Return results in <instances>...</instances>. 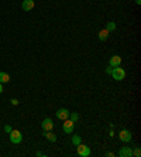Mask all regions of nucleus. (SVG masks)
Returning a JSON list of instances; mask_svg holds the SVG:
<instances>
[{
    "label": "nucleus",
    "mask_w": 141,
    "mask_h": 157,
    "mask_svg": "<svg viewBox=\"0 0 141 157\" xmlns=\"http://www.w3.org/2000/svg\"><path fill=\"white\" fill-rule=\"evenodd\" d=\"M112 77L116 81H123L126 78V71L123 68H120V67H116V68L112 70Z\"/></svg>",
    "instance_id": "obj_1"
},
{
    "label": "nucleus",
    "mask_w": 141,
    "mask_h": 157,
    "mask_svg": "<svg viewBox=\"0 0 141 157\" xmlns=\"http://www.w3.org/2000/svg\"><path fill=\"white\" fill-rule=\"evenodd\" d=\"M9 136H10V142L14 143V144L21 143V140H23V135L20 130H11L10 133H9Z\"/></svg>",
    "instance_id": "obj_2"
},
{
    "label": "nucleus",
    "mask_w": 141,
    "mask_h": 157,
    "mask_svg": "<svg viewBox=\"0 0 141 157\" xmlns=\"http://www.w3.org/2000/svg\"><path fill=\"white\" fill-rule=\"evenodd\" d=\"M76 151H78V154H79L80 157H87V156H91V149L87 146H85V144H78L76 146Z\"/></svg>",
    "instance_id": "obj_3"
},
{
    "label": "nucleus",
    "mask_w": 141,
    "mask_h": 157,
    "mask_svg": "<svg viewBox=\"0 0 141 157\" xmlns=\"http://www.w3.org/2000/svg\"><path fill=\"white\" fill-rule=\"evenodd\" d=\"M73 128H75V123H73L71 119H65L64 121V124H62V129H64V132L65 133H68V135H71L73 132Z\"/></svg>",
    "instance_id": "obj_4"
},
{
    "label": "nucleus",
    "mask_w": 141,
    "mask_h": 157,
    "mask_svg": "<svg viewBox=\"0 0 141 157\" xmlns=\"http://www.w3.org/2000/svg\"><path fill=\"white\" fill-rule=\"evenodd\" d=\"M120 140L124 143H128L131 140V137H133V135H131L130 130H127V129H123V130H120V135H119Z\"/></svg>",
    "instance_id": "obj_5"
},
{
    "label": "nucleus",
    "mask_w": 141,
    "mask_h": 157,
    "mask_svg": "<svg viewBox=\"0 0 141 157\" xmlns=\"http://www.w3.org/2000/svg\"><path fill=\"white\" fill-rule=\"evenodd\" d=\"M41 128H43L44 132L52 130V129H54V122L51 121L50 117H45V119L43 121V124H41Z\"/></svg>",
    "instance_id": "obj_6"
},
{
    "label": "nucleus",
    "mask_w": 141,
    "mask_h": 157,
    "mask_svg": "<svg viewBox=\"0 0 141 157\" xmlns=\"http://www.w3.org/2000/svg\"><path fill=\"white\" fill-rule=\"evenodd\" d=\"M110 67L112 68H116V67H120L121 65V57L120 55H113V57H110Z\"/></svg>",
    "instance_id": "obj_7"
},
{
    "label": "nucleus",
    "mask_w": 141,
    "mask_h": 157,
    "mask_svg": "<svg viewBox=\"0 0 141 157\" xmlns=\"http://www.w3.org/2000/svg\"><path fill=\"white\" fill-rule=\"evenodd\" d=\"M55 116L58 117L59 121H65V119L69 117V110L68 109H58L57 113H55Z\"/></svg>",
    "instance_id": "obj_8"
},
{
    "label": "nucleus",
    "mask_w": 141,
    "mask_h": 157,
    "mask_svg": "<svg viewBox=\"0 0 141 157\" xmlns=\"http://www.w3.org/2000/svg\"><path fill=\"white\" fill-rule=\"evenodd\" d=\"M21 9L24 11H31L34 9V0H23Z\"/></svg>",
    "instance_id": "obj_9"
},
{
    "label": "nucleus",
    "mask_w": 141,
    "mask_h": 157,
    "mask_svg": "<svg viewBox=\"0 0 141 157\" xmlns=\"http://www.w3.org/2000/svg\"><path fill=\"white\" fill-rule=\"evenodd\" d=\"M119 156L120 157H131L133 156V150L130 147H121L119 151Z\"/></svg>",
    "instance_id": "obj_10"
},
{
    "label": "nucleus",
    "mask_w": 141,
    "mask_h": 157,
    "mask_svg": "<svg viewBox=\"0 0 141 157\" xmlns=\"http://www.w3.org/2000/svg\"><path fill=\"white\" fill-rule=\"evenodd\" d=\"M44 136H45V139H47L48 142H52V143L57 142V136H55L54 133H51V130L44 132Z\"/></svg>",
    "instance_id": "obj_11"
},
{
    "label": "nucleus",
    "mask_w": 141,
    "mask_h": 157,
    "mask_svg": "<svg viewBox=\"0 0 141 157\" xmlns=\"http://www.w3.org/2000/svg\"><path fill=\"white\" fill-rule=\"evenodd\" d=\"M109 34H110V33H109L106 29L102 30V31H99V40H100V41H106V40H107V37H109Z\"/></svg>",
    "instance_id": "obj_12"
},
{
    "label": "nucleus",
    "mask_w": 141,
    "mask_h": 157,
    "mask_svg": "<svg viewBox=\"0 0 141 157\" xmlns=\"http://www.w3.org/2000/svg\"><path fill=\"white\" fill-rule=\"evenodd\" d=\"M10 81V75L6 72H0V84H4V82H9Z\"/></svg>",
    "instance_id": "obj_13"
},
{
    "label": "nucleus",
    "mask_w": 141,
    "mask_h": 157,
    "mask_svg": "<svg viewBox=\"0 0 141 157\" xmlns=\"http://www.w3.org/2000/svg\"><path fill=\"white\" fill-rule=\"evenodd\" d=\"M116 23L114 21H109L107 23V26H106V30H107L109 33H110V31H114V30H116Z\"/></svg>",
    "instance_id": "obj_14"
},
{
    "label": "nucleus",
    "mask_w": 141,
    "mask_h": 157,
    "mask_svg": "<svg viewBox=\"0 0 141 157\" xmlns=\"http://www.w3.org/2000/svg\"><path fill=\"white\" fill-rule=\"evenodd\" d=\"M80 143H82V139H80V136H78V135L72 136V144H73V146H78V144H80Z\"/></svg>",
    "instance_id": "obj_15"
},
{
    "label": "nucleus",
    "mask_w": 141,
    "mask_h": 157,
    "mask_svg": "<svg viewBox=\"0 0 141 157\" xmlns=\"http://www.w3.org/2000/svg\"><path fill=\"white\" fill-rule=\"evenodd\" d=\"M69 117H71V121H72L73 123H76V122L79 121V115L76 113V112H73V113H69Z\"/></svg>",
    "instance_id": "obj_16"
},
{
    "label": "nucleus",
    "mask_w": 141,
    "mask_h": 157,
    "mask_svg": "<svg viewBox=\"0 0 141 157\" xmlns=\"http://www.w3.org/2000/svg\"><path fill=\"white\" fill-rule=\"evenodd\" d=\"M133 156H135V157H140L141 156V151H140V149H135L133 151Z\"/></svg>",
    "instance_id": "obj_17"
},
{
    "label": "nucleus",
    "mask_w": 141,
    "mask_h": 157,
    "mask_svg": "<svg viewBox=\"0 0 141 157\" xmlns=\"http://www.w3.org/2000/svg\"><path fill=\"white\" fill-rule=\"evenodd\" d=\"M11 130H13V129H11L10 124H6V126H4V132H6V133H10Z\"/></svg>",
    "instance_id": "obj_18"
},
{
    "label": "nucleus",
    "mask_w": 141,
    "mask_h": 157,
    "mask_svg": "<svg viewBox=\"0 0 141 157\" xmlns=\"http://www.w3.org/2000/svg\"><path fill=\"white\" fill-rule=\"evenodd\" d=\"M11 103H13V105H14V106H17L18 105V101H17V99H11Z\"/></svg>",
    "instance_id": "obj_19"
},
{
    "label": "nucleus",
    "mask_w": 141,
    "mask_h": 157,
    "mask_svg": "<svg viewBox=\"0 0 141 157\" xmlns=\"http://www.w3.org/2000/svg\"><path fill=\"white\" fill-rule=\"evenodd\" d=\"M106 72H107V74H112V68H110V67H109L107 70H106Z\"/></svg>",
    "instance_id": "obj_20"
},
{
    "label": "nucleus",
    "mask_w": 141,
    "mask_h": 157,
    "mask_svg": "<svg viewBox=\"0 0 141 157\" xmlns=\"http://www.w3.org/2000/svg\"><path fill=\"white\" fill-rule=\"evenodd\" d=\"M3 92V86H2V84H0V94Z\"/></svg>",
    "instance_id": "obj_21"
},
{
    "label": "nucleus",
    "mask_w": 141,
    "mask_h": 157,
    "mask_svg": "<svg viewBox=\"0 0 141 157\" xmlns=\"http://www.w3.org/2000/svg\"><path fill=\"white\" fill-rule=\"evenodd\" d=\"M135 3H137V4H141V0H135Z\"/></svg>",
    "instance_id": "obj_22"
}]
</instances>
